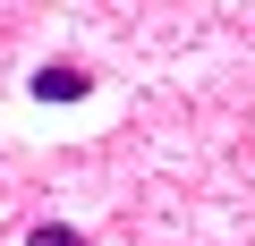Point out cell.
Wrapping results in <instances>:
<instances>
[{
    "mask_svg": "<svg viewBox=\"0 0 255 246\" xmlns=\"http://www.w3.org/2000/svg\"><path fill=\"white\" fill-rule=\"evenodd\" d=\"M26 246H85V229H68V221H34Z\"/></svg>",
    "mask_w": 255,
    "mask_h": 246,
    "instance_id": "cell-2",
    "label": "cell"
},
{
    "mask_svg": "<svg viewBox=\"0 0 255 246\" xmlns=\"http://www.w3.org/2000/svg\"><path fill=\"white\" fill-rule=\"evenodd\" d=\"M77 93H94V68H77V60L34 68V102H77Z\"/></svg>",
    "mask_w": 255,
    "mask_h": 246,
    "instance_id": "cell-1",
    "label": "cell"
}]
</instances>
